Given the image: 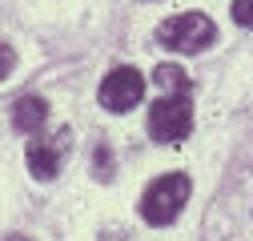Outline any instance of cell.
<instances>
[{
  "label": "cell",
  "mask_w": 253,
  "mask_h": 241,
  "mask_svg": "<svg viewBox=\"0 0 253 241\" xmlns=\"http://www.w3.org/2000/svg\"><path fill=\"white\" fill-rule=\"evenodd\" d=\"M44 120H48V101L44 97H20L12 105V129L16 133H41L44 129Z\"/></svg>",
  "instance_id": "6"
},
{
  "label": "cell",
  "mask_w": 253,
  "mask_h": 241,
  "mask_svg": "<svg viewBox=\"0 0 253 241\" xmlns=\"http://www.w3.org/2000/svg\"><path fill=\"white\" fill-rule=\"evenodd\" d=\"M149 133L157 141H165V145L169 141H185L189 133H193V97H189V88L165 93L149 109Z\"/></svg>",
  "instance_id": "3"
},
{
  "label": "cell",
  "mask_w": 253,
  "mask_h": 241,
  "mask_svg": "<svg viewBox=\"0 0 253 241\" xmlns=\"http://www.w3.org/2000/svg\"><path fill=\"white\" fill-rule=\"evenodd\" d=\"M233 20L241 28H253V0H233Z\"/></svg>",
  "instance_id": "9"
},
{
  "label": "cell",
  "mask_w": 253,
  "mask_h": 241,
  "mask_svg": "<svg viewBox=\"0 0 253 241\" xmlns=\"http://www.w3.org/2000/svg\"><path fill=\"white\" fill-rule=\"evenodd\" d=\"M141 97H145V77L137 69H129V65H117L101 80V105L109 113H129V109L141 105Z\"/></svg>",
  "instance_id": "5"
},
{
  "label": "cell",
  "mask_w": 253,
  "mask_h": 241,
  "mask_svg": "<svg viewBox=\"0 0 253 241\" xmlns=\"http://www.w3.org/2000/svg\"><path fill=\"white\" fill-rule=\"evenodd\" d=\"M73 153V129H56V133H41L28 141L24 157H28V173H33L37 181H52L60 169H65Z\"/></svg>",
  "instance_id": "4"
},
{
  "label": "cell",
  "mask_w": 253,
  "mask_h": 241,
  "mask_svg": "<svg viewBox=\"0 0 253 241\" xmlns=\"http://www.w3.org/2000/svg\"><path fill=\"white\" fill-rule=\"evenodd\" d=\"M8 241H33V237H24V233H12V237H8Z\"/></svg>",
  "instance_id": "11"
},
{
  "label": "cell",
  "mask_w": 253,
  "mask_h": 241,
  "mask_svg": "<svg viewBox=\"0 0 253 241\" xmlns=\"http://www.w3.org/2000/svg\"><path fill=\"white\" fill-rule=\"evenodd\" d=\"M189 193H193V181H189L185 173L157 177L153 185L141 193V217H145L149 225H173V221L181 217Z\"/></svg>",
  "instance_id": "1"
},
{
  "label": "cell",
  "mask_w": 253,
  "mask_h": 241,
  "mask_svg": "<svg viewBox=\"0 0 253 241\" xmlns=\"http://www.w3.org/2000/svg\"><path fill=\"white\" fill-rule=\"evenodd\" d=\"M92 177L113 181V149L109 145H97V153H92Z\"/></svg>",
  "instance_id": "8"
},
{
  "label": "cell",
  "mask_w": 253,
  "mask_h": 241,
  "mask_svg": "<svg viewBox=\"0 0 253 241\" xmlns=\"http://www.w3.org/2000/svg\"><path fill=\"white\" fill-rule=\"evenodd\" d=\"M153 80L165 88V93H181V88H189V77H185V69H177V65H157L153 69Z\"/></svg>",
  "instance_id": "7"
},
{
  "label": "cell",
  "mask_w": 253,
  "mask_h": 241,
  "mask_svg": "<svg viewBox=\"0 0 253 241\" xmlns=\"http://www.w3.org/2000/svg\"><path fill=\"white\" fill-rule=\"evenodd\" d=\"M12 65H16V52H12L4 40H0V80H4V77L12 73Z\"/></svg>",
  "instance_id": "10"
},
{
  "label": "cell",
  "mask_w": 253,
  "mask_h": 241,
  "mask_svg": "<svg viewBox=\"0 0 253 241\" xmlns=\"http://www.w3.org/2000/svg\"><path fill=\"white\" fill-rule=\"evenodd\" d=\"M217 40V24L205 16V12H181V16H169L161 28H157V44H165L169 52H201Z\"/></svg>",
  "instance_id": "2"
}]
</instances>
